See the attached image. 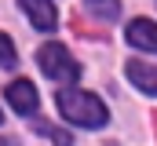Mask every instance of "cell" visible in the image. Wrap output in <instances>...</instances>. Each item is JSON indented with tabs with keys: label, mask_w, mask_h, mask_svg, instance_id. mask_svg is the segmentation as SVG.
I'll use <instances>...</instances> for the list:
<instances>
[{
	"label": "cell",
	"mask_w": 157,
	"mask_h": 146,
	"mask_svg": "<svg viewBox=\"0 0 157 146\" xmlns=\"http://www.w3.org/2000/svg\"><path fill=\"white\" fill-rule=\"evenodd\" d=\"M55 102H59V113H62L70 124H80V128H102V124L110 121L102 99L91 95V91H80V88H62V91L55 95Z\"/></svg>",
	"instance_id": "1"
},
{
	"label": "cell",
	"mask_w": 157,
	"mask_h": 146,
	"mask_svg": "<svg viewBox=\"0 0 157 146\" xmlns=\"http://www.w3.org/2000/svg\"><path fill=\"white\" fill-rule=\"evenodd\" d=\"M37 66L44 70V77H51V80H77L80 77V66H77V59L62 48V44H44L37 51Z\"/></svg>",
	"instance_id": "2"
},
{
	"label": "cell",
	"mask_w": 157,
	"mask_h": 146,
	"mask_svg": "<svg viewBox=\"0 0 157 146\" xmlns=\"http://www.w3.org/2000/svg\"><path fill=\"white\" fill-rule=\"evenodd\" d=\"M4 95H7V102H11L15 113H37V102H40V99H37V88H33L29 80H22V77L11 80Z\"/></svg>",
	"instance_id": "3"
},
{
	"label": "cell",
	"mask_w": 157,
	"mask_h": 146,
	"mask_svg": "<svg viewBox=\"0 0 157 146\" xmlns=\"http://www.w3.org/2000/svg\"><path fill=\"white\" fill-rule=\"evenodd\" d=\"M18 7L26 11V18L44 29V33H51L55 26H59V15H55V7H51V0H18Z\"/></svg>",
	"instance_id": "4"
},
{
	"label": "cell",
	"mask_w": 157,
	"mask_h": 146,
	"mask_svg": "<svg viewBox=\"0 0 157 146\" xmlns=\"http://www.w3.org/2000/svg\"><path fill=\"white\" fill-rule=\"evenodd\" d=\"M124 36H128L132 48H143V51H154V55H157V22H150V18H135V22H128Z\"/></svg>",
	"instance_id": "5"
},
{
	"label": "cell",
	"mask_w": 157,
	"mask_h": 146,
	"mask_svg": "<svg viewBox=\"0 0 157 146\" xmlns=\"http://www.w3.org/2000/svg\"><path fill=\"white\" fill-rule=\"evenodd\" d=\"M124 70H128V80H132L139 91H146V95H157V66L143 62V59H132Z\"/></svg>",
	"instance_id": "6"
},
{
	"label": "cell",
	"mask_w": 157,
	"mask_h": 146,
	"mask_svg": "<svg viewBox=\"0 0 157 146\" xmlns=\"http://www.w3.org/2000/svg\"><path fill=\"white\" fill-rule=\"evenodd\" d=\"M84 11L99 22H117L121 18V0H84Z\"/></svg>",
	"instance_id": "7"
},
{
	"label": "cell",
	"mask_w": 157,
	"mask_h": 146,
	"mask_svg": "<svg viewBox=\"0 0 157 146\" xmlns=\"http://www.w3.org/2000/svg\"><path fill=\"white\" fill-rule=\"evenodd\" d=\"M33 132L44 135V139H51L55 146H70V143H73V135H70V132H62V128H55V124H48V121H37V124H33Z\"/></svg>",
	"instance_id": "8"
},
{
	"label": "cell",
	"mask_w": 157,
	"mask_h": 146,
	"mask_svg": "<svg viewBox=\"0 0 157 146\" xmlns=\"http://www.w3.org/2000/svg\"><path fill=\"white\" fill-rule=\"evenodd\" d=\"M15 59H18V51H15L11 36H7V33H0V66H15Z\"/></svg>",
	"instance_id": "9"
},
{
	"label": "cell",
	"mask_w": 157,
	"mask_h": 146,
	"mask_svg": "<svg viewBox=\"0 0 157 146\" xmlns=\"http://www.w3.org/2000/svg\"><path fill=\"white\" fill-rule=\"evenodd\" d=\"M0 146H7V143H4V139H0Z\"/></svg>",
	"instance_id": "10"
},
{
	"label": "cell",
	"mask_w": 157,
	"mask_h": 146,
	"mask_svg": "<svg viewBox=\"0 0 157 146\" xmlns=\"http://www.w3.org/2000/svg\"><path fill=\"white\" fill-rule=\"evenodd\" d=\"M0 121H4V113H0Z\"/></svg>",
	"instance_id": "11"
}]
</instances>
